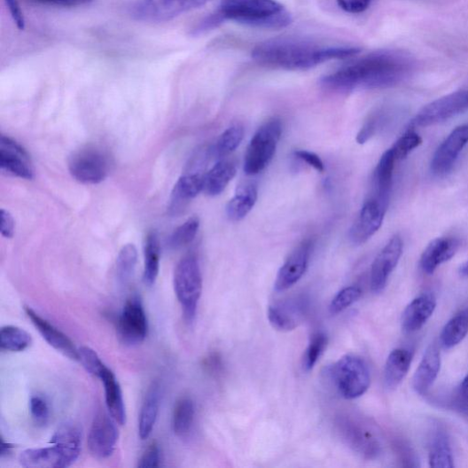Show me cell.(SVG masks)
I'll list each match as a JSON object with an SVG mask.
<instances>
[{
    "instance_id": "4fadbf2b",
    "label": "cell",
    "mask_w": 468,
    "mask_h": 468,
    "mask_svg": "<svg viewBox=\"0 0 468 468\" xmlns=\"http://www.w3.org/2000/svg\"><path fill=\"white\" fill-rule=\"evenodd\" d=\"M0 168L27 181L35 179V168L27 151L12 138L2 135L0 136Z\"/></svg>"
},
{
    "instance_id": "836d02e7",
    "label": "cell",
    "mask_w": 468,
    "mask_h": 468,
    "mask_svg": "<svg viewBox=\"0 0 468 468\" xmlns=\"http://www.w3.org/2000/svg\"><path fill=\"white\" fill-rule=\"evenodd\" d=\"M195 417V406L193 401L189 397L182 398L174 409L173 430L178 436H185L190 433L193 425Z\"/></svg>"
},
{
    "instance_id": "ac0fdd59",
    "label": "cell",
    "mask_w": 468,
    "mask_h": 468,
    "mask_svg": "<svg viewBox=\"0 0 468 468\" xmlns=\"http://www.w3.org/2000/svg\"><path fill=\"white\" fill-rule=\"evenodd\" d=\"M312 247V241L306 240L292 252L277 273L275 282L277 292L288 290L303 277L308 267Z\"/></svg>"
},
{
    "instance_id": "5bb4252c",
    "label": "cell",
    "mask_w": 468,
    "mask_h": 468,
    "mask_svg": "<svg viewBox=\"0 0 468 468\" xmlns=\"http://www.w3.org/2000/svg\"><path fill=\"white\" fill-rule=\"evenodd\" d=\"M387 207L373 197L368 199L349 230V239L356 246L367 243L382 227Z\"/></svg>"
},
{
    "instance_id": "d590c367",
    "label": "cell",
    "mask_w": 468,
    "mask_h": 468,
    "mask_svg": "<svg viewBox=\"0 0 468 468\" xmlns=\"http://www.w3.org/2000/svg\"><path fill=\"white\" fill-rule=\"evenodd\" d=\"M33 343L31 334L16 326H6L0 332V347L11 353H21Z\"/></svg>"
},
{
    "instance_id": "ee69618b",
    "label": "cell",
    "mask_w": 468,
    "mask_h": 468,
    "mask_svg": "<svg viewBox=\"0 0 468 468\" xmlns=\"http://www.w3.org/2000/svg\"><path fill=\"white\" fill-rule=\"evenodd\" d=\"M29 411L35 423L39 426H44L50 420V408L42 396L35 395L29 401Z\"/></svg>"
},
{
    "instance_id": "7dc6e473",
    "label": "cell",
    "mask_w": 468,
    "mask_h": 468,
    "mask_svg": "<svg viewBox=\"0 0 468 468\" xmlns=\"http://www.w3.org/2000/svg\"><path fill=\"white\" fill-rule=\"evenodd\" d=\"M27 2L42 6L76 8L90 4L93 0H27Z\"/></svg>"
},
{
    "instance_id": "b9f144b4",
    "label": "cell",
    "mask_w": 468,
    "mask_h": 468,
    "mask_svg": "<svg viewBox=\"0 0 468 468\" xmlns=\"http://www.w3.org/2000/svg\"><path fill=\"white\" fill-rule=\"evenodd\" d=\"M422 143L423 139L417 132L409 130L395 142L392 148L396 160L407 158L408 155L417 149Z\"/></svg>"
},
{
    "instance_id": "d4e9b609",
    "label": "cell",
    "mask_w": 468,
    "mask_h": 468,
    "mask_svg": "<svg viewBox=\"0 0 468 468\" xmlns=\"http://www.w3.org/2000/svg\"><path fill=\"white\" fill-rule=\"evenodd\" d=\"M20 464L27 468H64L72 464L58 448L52 446L23 451L19 457Z\"/></svg>"
},
{
    "instance_id": "9c48e42d",
    "label": "cell",
    "mask_w": 468,
    "mask_h": 468,
    "mask_svg": "<svg viewBox=\"0 0 468 468\" xmlns=\"http://www.w3.org/2000/svg\"><path fill=\"white\" fill-rule=\"evenodd\" d=\"M69 171L77 182L86 185L103 183L109 174L106 155L96 148H86L75 152L69 160Z\"/></svg>"
},
{
    "instance_id": "7bdbcfd3",
    "label": "cell",
    "mask_w": 468,
    "mask_h": 468,
    "mask_svg": "<svg viewBox=\"0 0 468 468\" xmlns=\"http://www.w3.org/2000/svg\"><path fill=\"white\" fill-rule=\"evenodd\" d=\"M78 362L90 374L99 378L102 371L106 367L96 351L90 347H81L78 348Z\"/></svg>"
},
{
    "instance_id": "cb8c5ba5",
    "label": "cell",
    "mask_w": 468,
    "mask_h": 468,
    "mask_svg": "<svg viewBox=\"0 0 468 468\" xmlns=\"http://www.w3.org/2000/svg\"><path fill=\"white\" fill-rule=\"evenodd\" d=\"M99 378L105 387V404L108 413L120 425L127 423V411L121 386L114 373L107 367L102 371Z\"/></svg>"
},
{
    "instance_id": "c3c4849f",
    "label": "cell",
    "mask_w": 468,
    "mask_h": 468,
    "mask_svg": "<svg viewBox=\"0 0 468 468\" xmlns=\"http://www.w3.org/2000/svg\"><path fill=\"white\" fill-rule=\"evenodd\" d=\"M372 0H337L339 7L347 13L360 14L370 6Z\"/></svg>"
},
{
    "instance_id": "7402d4cb",
    "label": "cell",
    "mask_w": 468,
    "mask_h": 468,
    "mask_svg": "<svg viewBox=\"0 0 468 468\" xmlns=\"http://www.w3.org/2000/svg\"><path fill=\"white\" fill-rule=\"evenodd\" d=\"M460 247L454 238H441L433 240L422 254L420 267L426 275H433L443 263L452 259Z\"/></svg>"
},
{
    "instance_id": "bcb514c9",
    "label": "cell",
    "mask_w": 468,
    "mask_h": 468,
    "mask_svg": "<svg viewBox=\"0 0 468 468\" xmlns=\"http://www.w3.org/2000/svg\"><path fill=\"white\" fill-rule=\"evenodd\" d=\"M160 463V450L156 442H153L140 457L137 467H159Z\"/></svg>"
},
{
    "instance_id": "f35d334b",
    "label": "cell",
    "mask_w": 468,
    "mask_h": 468,
    "mask_svg": "<svg viewBox=\"0 0 468 468\" xmlns=\"http://www.w3.org/2000/svg\"><path fill=\"white\" fill-rule=\"evenodd\" d=\"M199 228V219L192 216L176 229L169 238L168 246L171 249H181L195 239Z\"/></svg>"
},
{
    "instance_id": "d6986e66",
    "label": "cell",
    "mask_w": 468,
    "mask_h": 468,
    "mask_svg": "<svg viewBox=\"0 0 468 468\" xmlns=\"http://www.w3.org/2000/svg\"><path fill=\"white\" fill-rule=\"evenodd\" d=\"M24 310L33 324L46 342L54 349L73 361H78V348L74 342L60 330L55 328L48 320L42 317L32 308L24 307Z\"/></svg>"
},
{
    "instance_id": "9a60e30c",
    "label": "cell",
    "mask_w": 468,
    "mask_h": 468,
    "mask_svg": "<svg viewBox=\"0 0 468 468\" xmlns=\"http://www.w3.org/2000/svg\"><path fill=\"white\" fill-rule=\"evenodd\" d=\"M308 310V300L303 297H296L271 305L268 317L275 330L288 332L295 331L302 324Z\"/></svg>"
},
{
    "instance_id": "2e32d148",
    "label": "cell",
    "mask_w": 468,
    "mask_h": 468,
    "mask_svg": "<svg viewBox=\"0 0 468 468\" xmlns=\"http://www.w3.org/2000/svg\"><path fill=\"white\" fill-rule=\"evenodd\" d=\"M467 144L468 124H464L456 128L439 145L431 161L432 172L438 176L450 172Z\"/></svg>"
},
{
    "instance_id": "30bf717a",
    "label": "cell",
    "mask_w": 468,
    "mask_h": 468,
    "mask_svg": "<svg viewBox=\"0 0 468 468\" xmlns=\"http://www.w3.org/2000/svg\"><path fill=\"white\" fill-rule=\"evenodd\" d=\"M336 427L341 441L363 458L373 460L382 453V447L375 435L356 421L340 417Z\"/></svg>"
},
{
    "instance_id": "8992f818",
    "label": "cell",
    "mask_w": 468,
    "mask_h": 468,
    "mask_svg": "<svg viewBox=\"0 0 468 468\" xmlns=\"http://www.w3.org/2000/svg\"><path fill=\"white\" fill-rule=\"evenodd\" d=\"M282 135L280 121L274 119L263 124L254 134L245 156L246 175L259 174L272 161Z\"/></svg>"
},
{
    "instance_id": "8fae6325",
    "label": "cell",
    "mask_w": 468,
    "mask_h": 468,
    "mask_svg": "<svg viewBox=\"0 0 468 468\" xmlns=\"http://www.w3.org/2000/svg\"><path fill=\"white\" fill-rule=\"evenodd\" d=\"M117 332L121 340L129 346L142 343L148 336V317L138 297H132L126 302L117 321Z\"/></svg>"
},
{
    "instance_id": "3957f363",
    "label": "cell",
    "mask_w": 468,
    "mask_h": 468,
    "mask_svg": "<svg viewBox=\"0 0 468 468\" xmlns=\"http://www.w3.org/2000/svg\"><path fill=\"white\" fill-rule=\"evenodd\" d=\"M225 21L258 28L280 29L292 23V16L277 0H221L216 11L195 25L192 35L211 32Z\"/></svg>"
},
{
    "instance_id": "ba28073f",
    "label": "cell",
    "mask_w": 468,
    "mask_h": 468,
    "mask_svg": "<svg viewBox=\"0 0 468 468\" xmlns=\"http://www.w3.org/2000/svg\"><path fill=\"white\" fill-rule=\"evenodd\" d=\"M468 110V90L438 98L424 106L411 122L412 128H427L445 122Z\"/></svg>"
},
{
    "instance_id": "8d00e7d4",
    "label": "cell",
    "mask_w": 468,
    "mask_h": 468,
    "mask_svg": "<svg viewBox=\"0 0 468 468\" xmlns=\"http://www.w3.org/2000/svg\"><path fill=\"white\" fill-rule=\"evenodd\" d=\"M137 262V250L132 244L122 247L116 258V278L122 285L127 284L135 273Z\"/></svg>"
},
{
    "instance_id": "484cf974",
    "label": "cell",
    "mask_w": 468,
    "mask_h": 468,
    "mask_svg": "<svg viewBox=\"0 0 468 468\" xmlns=\"http://www.w3.org/2000/svg\"><path fill=\"white\" fill-rule=\"evenodd\" d=\"M395 156L392 149L380 158L373 174V198L388 208L393 187Z\"/></svg>"
},
{
    "instance_id": "f546056e",
    "label": "cell",
    "mask_w": 468,
    "mask_h": 468,
    "mask_svg": "<svg viewBox=\"0 0 468 468\" xmlns=\"http://www.w3.org/2000/svg\"><path fill=\"white\" fill-rule=\"evenodd\" d=\"M237 175V166L230 160H221L204 175L203 191L215 197L224 191Z\"/></svg>"
},
{
    "instance_id": "52a82bcc",
    "label": "cell",
    "mask_w": 468,
    "mask_h": 468,
    "mask_svg": "<svg viewBox=\"0 0 468 468\" xmlns=\"http://www.w3.org/2000/svg\"><path fill=\"white\" fill-rule=\"evenodd\" d=\"M213 0H137L130 14L137 20L165 22L201 8Z\"/></svg>"
},
{
    "instance_id": "44dd1931",
    "label": "cell",
    "mask_w": 468,
    "mask_h": 468,
    "mask_svg": "<svg viewBox=\"0 0 468 468\" xmlns=\"http://www.w3.org/2000/svg\"><path fill=\"white\" fill-rule=\"evenodd\" d=\"M436 299L432 292H424L404 309L402 316V328L407 333L421 330L436 308Z\"/></svg>"
},
{
    "instance_id": "816d5d0a",
    "label": "cell",
    "mask_w": 468,
    "mask_h": 468,
    "mask_svg": "<svg viewBox=\"0 0 468 468\" xmlns=\"http://www.w3.org/2000/svg\"><path fill=\"white\" fill-rule=\"evenodd\" d=\"M10 13L20 29L25 27V19L20 4V0H5Z\"/></svg>"
},
{
    "instance_id": "ffe728a7",
    "label": "cell",
    "mask_w": 468,
    "mask_h": 468,
    "mask_svg": "<svg viewBox=\"0 0 468 468\" xmlns=\"http://www.w3.org/2000/svg\"><path fill=\"white\" fill-rule=\"evenodd\" d=\"M204 188V175L199 173L182 176L175 184L168 205V213L178 215L184 211L191 199L196 198Z\"/></svg>"
},
{
    "instance_id": "db71d44e",
    "label": "cell",
    "mask_w": 468,
    "mask_h": 468,
    "mask_svg": "<svg viewBox=\"0 0 468 468\" xmlns=\"http://www.w3.org/2000/svg\"><path fill=\"white\" fill-rule=\"evenodd\" d=\"M207 366L212 371H219L222 368V363L220 358L217 355L211 356L207 363Z\"/></svg>"
},
{
    "instance_id": "f5cc1de1",
    "label": "cell",
    "mask_w": 468,
    "mask_h": 468,
    "mask_svg": "<svg viewBox=\"0 0 468 468\" xmlns=\"http://www.w3.org/2000/svg\"><path fill=\"white\" fill-rule=\"evenodd\" d=\"M458 395L461 407L468 409V375L463 379Z\"/></svg>"
},
{
    "instance_id": "7a4b0ae2",
    "label": "cell",
    "mask_w": 468,
    "mask_h": 468,
    "mask_svg": "<svg viewBox=\"0 0 468 468\" xmlns=\"http://www.w3.org/2000/svg\"><path fill=\"white\" fill-rule=\"evenodd\" d=\"M360 52L361 49L355 46H333L303 38L281 37L257 44L251 56L261 66L308 71L328 62L355 57Z\"/></svg>"
},
{
    "instance_id": "e575fe53",
    "label": "cell",
    "mask_w": 468,
    "mask_h": 468,
    "mask_svg": "<svg viewBox=\"0 0 468 468\" xmlns=\"http://www.w3.org/2000/svg\"><path fill=\"white\" fill-rule=\"evenodd\" d=\"M468 333V311H463L453 316L444 327L441 342L447 348L458 345Z\"/></svg>"
},
{
    "instance_id": "681fc988",
    "label": "cell",
    "mask_w": 468,
    "mask_h": 468,
    "mask_svg": "<svg viewBox=\"0 0 468 468\" xmlns=\"http://www.w3.org/2000/svg\"><path fill=\"white\" fill-rule=\"evenodd\" d=\"M15 220L12 214L4 209L0 211V232L3 237L7 239H12L15 233Z\"/></svg>"
},
{
    "instance_id": "74e56055",
    "label": "cell",
    "mask_w": 468,
    "mask_h": 468,
    "mask_svg": "<svg viewBox=\"0 0 468 468\" xmlns=\"http://www.w3.org/2000/svg\"><path fill=\"white\" fill-rule=\"evenodd\" d=\"M245 136V129L240 125H234L227 129L218 138L214 149V154L217 158H223L241 144Z\"/></svg>"
},
{
    "instance_id": "83f0119b",
    "label": "cell",
    "mask_w": 468,
    "mask_h": 468,
    "mask_svg": "<svg viewBox=\"0 0 468 468\" xmlns=\"http://www.w3.org/2000/svg\"><path fill=\"white\" fill-rule=\"evenodd\" d=\"M50 444L60 448L73 464L81 454V427L73 422L63 424L51 438Z\"/></svg>"
},
{
    "instance_id": "ab89813d",
    "label": "cell",
    "mask_w": 468,
    "mask_h": 468,
    "mask_svg": "<svg viewBox=\"0 0 468 468\" xmlns=\"http://www.w3.org/2000/svg\"><path fill=\"white\" fill-rule=\"evenodd\" d=\"M328 345V337L324 332H316L310 338L305 350L302 367L306 371L311 370L324 355Z\"/></svg>"
},
{
    "instance_id": "1f68e13d",
    "label": "cell",
    "mask_w": 468,
    "mask_h": 468,
    "mask_svg": "<svg viewBox=\"0 0 468 468\" xmlns=\"http://www.w3.org/2000/svg\"><path fill=\"white\" fill-rule=\"evenodd\" d=\"M258 198L255 185L247 184L241 187L236 195L227 204L226 214L232 222H238L246 218L254 207Z\"/></svg>"
},
{
    "instance_id": "4316f807",
    "label": "cell",
    "mask_w": 468,
    "mask_h": 468,
    "mask_svg": "<svg viewBox=\"0 0 468 468\" xmlns=\"http://www.w3.org/2000/svg\"><path fill=\"white\" fill-rule=\"evenodd\" d=\"M160 399V386L158 383H153L146 393L140 410L138 433L142 441H145L152 433L159 417Z\"/></svg>"
},
{
    "instance_id": "f1b7e54d",
    "label": "cell",
    "mask_w": 468,
    "mask_h": 468,
    "mask_svg": "<svg viewBox=\"0 0 468 468\" xmlns=\"http://www.w3.org/2000/svg\"><path fill=\"white\" fill-rule=\"evenodd\" d=\"M413 362V354L405 348H396L387 358L385 368V383L387 388L395 389L406 377Z\"/></svg>"
},
{
    "instance_id": "f907efd6",
    "label": "cell",
    "mask_w": 468,
    "mask_h": 468,
    "mask_svg": "<svg viewBox=\"0 0 468 468\" xmlns=\"http://www.w3.org/2000/svg\"><path fill=\"white\" fill-rule=\"evenodd\" d=\"M294 154L299 160L306 162L318 172H324L325 166L324 161L315 153L307 151H297Z\"/></svg>"
},
{
    "instance_id": "5b68a950",
    "label": "cell",
    "mask_w": 468,
    "mask_h": 468,
    "mask_svg": "<svg viewBox=\"0 0 468 468\" xmlns=\"http://www.w3.org/2000/svg\"><path fill=\"white\" fill-rule=\"evenodd\" d=\"M330 373L336 389L345 399H357L370 388V373L366 363L359 356H343L332 367Z\"/></svg>"
},
{
    "instance_id": "4dcf8cb0",
    "label": "cell",
    "mask_w": 468,
    "mask_h": 468,
    "mask_svg": "<svg viewBox=\"0 0 468 468\" xmlns=\"http://www.w3.org/2000/svg\"><path fill=\"white\" fill-rule=\"evenodd\" d=\"M160 243L158 233L150 231L146 236L144 245V276L146 285H153L160 274Z\"/></svg>"
},
{
    "instance_id": "f6af8a7d",
    "label": "cell",
    "mask_w": 468,
    "mask_h": 468,
    "mask_svg": "<svg viewBox=\"0 0 468 468\" xmlns=\"http://www.w3.org/2000/svg\"><path fill=\"white\" fill-rule=\"evenodd\" d=\"M384 117V113L382 112L374 113L358 134L357 142L359 144H364L370 139L379 129L380 125L383 124L385 121Z\"/></svg>"
},
{
    "instance_id": "d6a6232c",
    "label": "cell",
    "mask_w": 468,
    "mask_h": 468,
    "mask_svg": "<svg viewBox=\"0 0 468 468\" xmlns=\"http://www.w3.org/2000/svg\"><path fill=\"white\" fill-rule=\"evenodd\" d=\"M428 461L433 468H453L455 466L449 439L441 430L436 431L431 439Z\"/></svg>"
},
{
    "instance_id": "277c9868",
    "label": "cell",
    "mask_w": 468,
    "mask_h": 468,
    "mask_svg": "<svg viewBox=\"0 0 468 468\" xmlns=\"http://www.w3.org/2000/svg\"><path fill=\"white\" fill-rule=\"evenodd\" d=\"M174 290L185 319L192 322L196 316L202 292V276L196 256L183 258L174 272Z\"/></svg>"
},
{
    "instance_id": "60d3db41",
    "label": "cell",
    "mask_w": 468,
    "mask_h": 468,
    "mask_svg": "<svg viewBox=\"0 0 468 468\" xmlns=\"http://www.w3.org/2000/svg\"><path fill=\"white\" fill-rule=\"evenodd\" d=\"M362 289L358 286H348L340 290L330 305V312L337 315L351 305L357 302L362 297Z\"/></svg>"
},
{
    "instance_id": "11a10c76",
    "label": "cell",
    "mask_w": 468,
    "mask_h": 468,
    "mask_svg": "<svg viewBox=\"0 0 468 468\" xmlns=\"http://www.w3.org/2000/svg\"><path fill=\"white\" fill-rule=\"evenodd\" d=\"M14 448V446L10 444V443H6L4 441V439L3 438V441H2V450H0V456H2V457L5 456H8L12 453V450Z\"/></svg>"
},
{
    "instance_id": "9f6ffc18",
    "label": "cell",
    "mask_w": 468,
    "mask_h": 468,
    "mask_svg": "<svg viewBox=\"0 0 468 468\" xmlns=\"http://www.w3.org/2000/svg\"><path fill=\"white\" fill-rule=\"evenodd\" d=\"M459 274L464 277H468V260L460 267Z\"/></svg>"
},
{
    "instance_id": "603a6c76",
    "label": "cell",
    "mask_w": 468,
    "mask_h": 468,
    "mask_svg": "<svg viewBox=\"0 0 468 468\" xmlns=\"http://www.w3.org/2000/svg\"><path fill=\"white\" fill-rule=\"evenodd\" d=\"M441 369V350L435 344L431 345L414 375L413 387L415 391L424 395L433 386Z\"/></svg>"
},
{
    "instance_id": "6da1fadb",
    "label": "cell",
    "mask_w": 468,
    "mask_h": 468,
    "mask_svg": "<svg viewBox=\"0 0 468 468\" xmlns=\"http://www.w3.org/2000/svg\"><path fill=\"white\" fill-rule=\"evenodd\" d=\"M414 58L402 51L370 52L320 79L324 90L347 93L359 90H383L405 80L415 68Z\"/></svg>"
},
{
    "instance_id": "7c38bea8",
    "label": "cell",
    "mask_w": 468,
    "mask_h": 468,
    "mask_svg": "<svg viewBox=\"0 0 468 468\" xmlns=\"http://www.w3.org/2000/svg\"><path fill=\"white\" fill-rule=\"evenodd\" d=\"M116 424L110 414L104 411L96 416L87 441L88 448L95 457L105 459L113 455L120 438Z\"/></svg>"
},
{
    "instance_id": "e0dca14e",
    "label": "cell",
    "mask_w": 468,
    "mask_h": 468,
    "mask_svg": "<svg viewBox=\"0 0 468 468\" xmlns=\"http://www.w3.org/2000/svg\"><path fill=\"white\" fill-rule=\"evenodd\" d=\"M402 238L395 236L375 258L370 271V287L376 294L386 288L402 257Z\"/></svg>"
}]
</instances>
